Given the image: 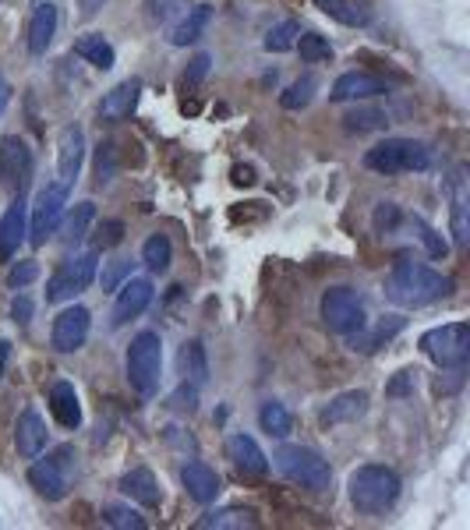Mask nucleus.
I'll use <instances>...</instances> for the list:
<instances>
[{"label": "nucleus", "mask_w": 470, "mask_h": 530, "mask_svg": "<svg viewBox=\"0 0 470 530\" xmlns=\"http://www.w3.org/2000/svg\"><path fill=\"white\" fill-rule=\"evenodd\" d=\"M54 36H57V8L50 0H39L29 18V29H25V43H29L32 57H43L46 46L54 43Z\"/></svg>", "instance_id": "nucleus-18"}, {"label": "nucleus", "mask_w": 470, "mask_h": 530, "mask_svg": "<svg viewBox=\"0 0 470 530\" xmlns=\"http://www.w3.org/2000/svg\"><path fill=\"white\" fill-rule=\"evenodd\" d=\"M96 220V205L92 202H82V205H75V212L68 216V223H64V230H61V241L68 244H82L85 241V234H89V223Z\"/></svg>", "instance_id": "nucleus-34"}, {"label": "nucleus", "mask_w": 470, "mask_h": 530, "mask_svg": "<svg viewBox=\"0 0 470 530\" xmlns=\"http://www.w3.org/2000/svg\"><path fill=\"white\" fill-rule=\"evenodd\" d=\"M435 152L428 142H417V138H386L375 149L364 152V167L375 170V174H421V170H432Z\"/></svg>", "instance_id": "nucleus-3"}, {"label": "nucleus", "mask_w": 470, "mask_h": 530, "mask_svg": "<svg viewBox=\"0 0 470 530\" xmlns=\"http://www.w3.org/2000/svg\"><path fill=\"white\" fill-rule=\"evenodd\" d=\"M227 456L234 460V467L241 470V474H251V477L269 474L266 453H262V449H258V442L248 439V435H230V439H227Z\"/></svg>", "instance_id": "nucleus-23"}, {"label": "nucleus", "mask_w": 470, "mask_h": 530, "mask_svg": "<svg viewBox=\"0 0 470 530\" xmlns=\"http://www.w3.org/2000/svg\"><path fill=\"white\" fill-rule=\"evenodd\" d=\"M322 322H326L329 333H340V336H350L354 329H361L368 318H364V304L361 297L354 294L350 287H333L322 294Z\"/></svg>", "instance_id": "nucleus-10"}, {"label": "nucleus", "mask_w": 470, "mask_h": 530, "mask_svg": "<svg viewBox=\"0 0 470 530\" xmlns=\"http://www.w3.org/2000/svg\"><path fill=\"white\" fill-rule=\"evenodd\" d=\"M449 198H453V237L456 248L470 244V188H467V167H456L449 177Z\"/></svg>", "instance_id": "nucleus-15"}, {"label": "nucleus", "mask_w": 470, "mask_h": 530, "mask_svg": "<svg viewBox=\"0 0 470 530\" xmlns=\"http://www.w3.org/2000/svg\"><path fill=\"white\" fill-rule=\"evenodd\" d=\"M449 294H453V280L435 273L425 262L403 258L386 276V301H393L396 308H428V304L442 301Z\"/></svg>", "instance_id": "nucleus-1"}, {"label": "nucleus", "mask_w": 470, "mask_h": 530, "mask_svg": "<svg viewBox=\"0 0 470 530\" xmlns=\"http://www.w3.org/2000/svg\"><path fill=\"white\" fill-rule=\"evenodd\" d=\"M25 230H29V212H25V198L18 195L0 220V262H8L15 255L18 244L25 241Z\"/></svg>", "instance_id": "nucleus-21"}, {"label": "nucleus", "mask_w": 470, "mask_h": 530, "mask_svg": "<svg viewBox=\"0 0 470 530\" xmlns=\"http://www.w3.org/2000/svg\"><path fill=\"white\" fill-rule=\"evenodd\" d=\"M209 22H213V8H209V4H195V8L184 11L181 22L170 29V43L174 46L198 43V39L205 36V29H209Z\"/></svg>", "instance_id": "nucleus-26"}, {"label": "nucleus", "mask_w": 470, "mask_h": 530, "mask_svg": "<svg viewBox=\"0 0 470 530\" xmlns=\"http://www.w3.org/2000/svg\"><path fill=\"white\" fill-rule=\"evenodd\" d=\"M315 89H319V78L315 75H304V78H297L294 85H290L287 92L280 96V103L287 106V110H304V106L315 99Z\"/></svg>", "instance_id": "nucleus-36"}, {"label": "nucleus", "mask_w": 470, "mask_h": 530, "mask_svg": "<svg viewBox=\"0 0 470 530\" xmlns=\"http://www.w3.org/2000/svg\"><path fill=\"white\" fill-rule=\"evenodd\" d=\"M386 124H389V117L382 114V110H354V114L343 117V128L357 131V135H364V131H382Z\"/></svg>", "instance_id": "nucleus-38"}, {"label": "nucleus", "mask_w": 470, "mask_h": 530, "mask_svg": "<svg viewBox=\"0 0 470 530\" xmlns=\"http://www.w3.org/2000/svg\"><path fill=\"white\" fill-rule=\"evenodd\" d=\"M202 530H244V527H258L255 513L251 509H216V513H205L198 520Z\"/></svg>", "instance_id": "nucleus-31"}, {"label": "nucleus", "mask_w": 470, "mask_h": 530, "mask_svg": "<svg viewBox=\"0 0 470 530\" xmlns=\"http://www.w3.org/2000/svg\"><path fill=\"white\" fill-rule=\"evenodd\" d=\"M75 57L89 61L92 68H99V71H110L117 64L114 46L107 43V36H103V32H85L82 39H75Z\"/></svg>", "instance_id": "nucleus-28"}, {"label": "nucleus", "mask_w": 470, "mask_h": 530, "mask_svg": "<svg viewBox=\"0 0 470 530\" xmlns=\"http://www.w3.org/2000/svg\"><path fill=\"white\" fill-rule=\"evenodd\" d=\"M142 262L149 265V273H167L170 262H174V248H170L167 234H152L149 241L142 244Z\"/></svg>", "instance_id": "nucleus-33"}, {"label": "nucleus", "mask_w": 470, "mask_h": 530, "mask_svg": "<svg viewBox=\"0 0 470 530\" xmlns=\"http://www.w3.org/2000/svg\"><path fill=\"white\" fill-rule=\"evenodd\" d=\"M32 170H36V159H32V149L25 145V138L18 135L4 138L0 142V181H4V188L22 195L32 181Z\"/></svg>", "instance_id": "nucleus-11"}, {"label": "nucleus", "mask_w": 470, "mask_h": 530, "mask_svg": "<svg viewBox=\"0 0 470 530\" xmlns=\"http://www.w3.org/2000/svg\"><path fill=\"white\" fill-rule=\"evenodd\" d=\"M8 103H11V82H8V75L0 71V117H4V110H8Z\"/></svg>", "instance_id": "nucleus-51"}, {"label": "nucleus", "mask_w": 470, "mask_h": 530, "mask_svg": "<svg viewBox=\"0 0 470 530\" xmlns=\"http://www.w3.org/2000/svg\"><path fill=\"white\" fill-rule=\"evenodd\" d=\"M273 460L287 481H294V485H301V488H311V492H326L329 481H333L329 463L308 446H280Z\"/></svg>", "instance_id": "nucleus-5"}, {"label": "nucleus", "mask_w": 470, "mask_h": 530, "mask_svg": "<svg viewBox=\"0 0 470 530\" xmlns=\"http://www.w3.org/2000/svg\"><path fill=\"white\" fill-rule=\"evenodd\" d=\"M364 410H368V393L354 389V393L336 396L329 407H322L319 421L326 424V428H333V424H350V421H357V417H364Z\"/></svg>", "instance_id": "nucleus-25"}, {"label": "nucleus", "mask_w": 470, "mask_h": 530, "mask_svg": "<svg viewBox=\"0 0 470 530\" xmlns=\"http://www.w3.org/2000/svg\"><path fill=\"white\" fill-rule=\"evenodd\" d=\"M177 375H184V382H191V386L209 382V357H205L202 340L181 343V350H177Z\"/></svg>", "instance_id": "nucleus-27"}, {"label": "nucleus", "mask_w": 470, "mask_h": 530, "mask_svg": "<svg viewBox=\"0 0 470 530\" xmlns=\"http://www.w3.org/2000/svg\"><path fill=\"white\" fill-rule=\"evenodd\" d=\"M8 347L11 343H0V371H4V361H8Z\"/></svg>", "instance_id": "nucleus-54"}, {"label": "nucleus", "mask_w": 470, "mask_h": 530, "mask_svg": "<svg viewBox=\"0 0 470 530\" xmlns=\"http://www.w3.org/2000/svg\"><path fill=\"white\" fill-rule=\"evenodd\" d=\"M103 520L117 530H145V520L131 506H107L103 509Z\"/></svg>", "instance_id": "nucleus-39"}, {"label": "nucleus", "mask_w": 470, "mask_h": 530, "mask_svg": "<svg viewBox=\"0 0 470 530\" xmlns=\"http://www.w3.org/2000/svg\"><path fill=\"white\" fill-rule=\"evenodd\" d=\"M152 297H156V290H152V280H128L121 287V294H117L114 311H110V326H114V329L128 326L131 318H138L145 308H149Z\"/></svg>", "instance_id": "nucleus-14"}, {"label": "nucleus", "mask_w": 470, "mask_h": 530, "mask_svg": "<svg viewBox=\"0 0 470 530\" xmlns=\"http://www.w3.org/2000/svg\"><path fill=\"white\" fill-rule=\"evenodd\" d=\"M421 350H425V354L446 371L467 368V361H470V326L467 322H449V326L428 329V333L421 336Z\"/></svg>", "instance_id": "nucleus-6"}, {"label": "nucleus", "mask_w": 470, "mask_h": 530, "mask_svg": "<svg viewBox=\"0 0 470 530\" xmlns=\"http://www.w3.org/2000/svg\"><path fill=\"white\" fill-rule=\"evenodd\" d=\"M50 414H54L57 424L68 428V432H75L78 424H82V407H78V393L71 382L61 379L50 386Z\"/></svg>", "instance_id": "nucleus-24"}, {"label": "nucleus", "mask_w": 470, "mask_h": 530, "mask_svg": "<svg viewBox=\"0 0 470 530\" xmlns=\"http://www.w3.org/2000/svg\"><path fill=\"white\" fill-rule=\"evenodd\" d=\"M400 474L389 467H379V463H368V467H357L347 481L350 502H354L357 513L364 516H379L386 509L396 506L400 499Z\"/></svg>", "instance_id": "nucleus-2"}, {"label": "nucleus", "mask_w": 470, "mask_h": 530, "mask_svg": "<svg viewBox=\"0 0 470 530\" xmlns=\"http://www.w3.org/2000/svg\"><path fill=\"white\" fill-rule=\"evenodd\" d=\"M410 389H414V371H400V375H396V379L386 386V393L389 396H407Z\"/></svg>", "instance_id": "nucleus-49"}, {"label": "nucleus", "mask_w": 470, "mask_h": 530, "mask_svg": "<svg viewBox=\"0 0 470 530\" xmlns=\"http://www.w3.org/2000/svg\"><path fill=\"white\" fill-rule=\"evenodd\" d=\"M131 273V262L128 258H121V262H110L107 269H103V290H114L117 283H121V276Z\"/></svg>", "instance_id": "nucleus-48"}, {"label": "nucleus", "mask_w": 470, "mask_h": 530, "mask_svg": "<svg viewBox=\"0 0 470 530\" xmlns=\"http://www.w3.org/2000/svg\"><path fill=\"white\" fill-rule=\"evenodd\" d=\"M163 379V343L160 333H138L128 347V382L138 396H156Z\"/></svg>", "instance_id": "nucleus-4"}, {"label": "nucleus", "mask_w": 470, "mask_h": 530, "mask_svg": "<svg viewBox=\"0 0 470 530\" xmlns=\"http://www.w3.org/2000/svg\"><path fill=\"white\" fill-rule=\"evenodd\" d=\"M382 92H389V85L382 82L379 75H368V71H347V75L336 78L329 96H333L336 103H354V99H372V96H382Z\"/></svg>", "instance_id": "nucleus-17"}, {"label": "nucleus", "mask_w": 470, "mask_h": 530, "mask_svg": "<svg viewBox=\"0 0 470 530\" xmlns=\"http://www.w3.org/2000/svg\"><path fill=\"white\" fill-rule=\"evenodd\" d=\"M85 163V131L78 124H68L57 138V174H61V184H75L78 174H82Z\"/></svg>", "instance_id": "nucleus-13"}, {"label": "nucleus", "mask_w": 470, "mask_h": 530, "mask_svg": "<svg viewBox=\"0 0 470 530\" xmlns=\"http://www.w3.org/2000/svg\"><path fill=\"white\" fill-rule=\"evenodd\" d=\"M410 227L417 230V237H421V244L428 248V255H432V258H442V255H446V241H442V237L435 234V230L428 227V223L421 220V216H410Z\"/></svg>", "instance_id": "nucleus-42"}, {"label": "nucleus", "mask_w": 470, "mask_h": 530, "mask_svg": "<svg viewBox=\"0 0 470 530\" xmlns=\"http://www.w3.org/2000/svg\"><path fill=\"white\" fill-rule=\"evenodd\" d=\"M403 329V318L400 315H389V318H382L379 326L372 329V333H364V326L361 329H354V333L347 336V347L354 350H361V354H372V350H379L382 343L389 340V336H396Z\"/></svg>", "instance_id": "nucleus-29"}, {"label": "nucleus", "mask_w": 470, "mask_h": 530, "mask_svg": "<svg viewBox=\"0 0 470 530\" xmlns=\"http://www.w3.org/2000/svg\"><path fill=\"white\" fill-rule=\"evenodd\" d=\"M96 265H99L96 248L61 262V269H57V273L50 276V283H46V301L61 304V301H71L75 294H82V290H89L92 280H96Z\"/></svg>", "instance_id": "nucleus-7"}, {"label": "nucleus", "mask_w": 470, "mask_h": 530, "mask_svg": "<svg viewBox=\"0 0 470 530\" xmlns=\"http://www.w3.org/2000/svg\"><path fill=\"white\" fill-rule=\"evenodd\" d=\"M209 68H213V57H209V53H195L191 68L184 71V89H195V85L209 75Z\"/></svg>", "instance_id": "nucleus-46"}, {"label": "nucleus", "mask_w": 470, "mask_h": 530, "mask_svg": "<svg viewBox=\"0 0 470 530\" xmlns=\"http://www.w3.org/2000/svg\"><path fill=\"white\" fill-rule=\"evenodd\" d=\"M78 8H82V15H85V18H92L99 8H103V0H78Z\"/></svg>", "instance_id": "nucleus-52"}, {"label": "nucleus", "mask_w": 470, "mask_h": 530, "mask_svg": "<svg viewBox=\"0 0 470 530\" xmlns=\"http://www.w3.org/2000/svg\"><path fill=\"white\" fill-rule=\"evenodd\" d=\"M297 36H301V25L297 22H280V25H273V29L266 32V50L269 53H287V50H294V43H297Z\"/></svg>", "instance_id": "nucleus-37"}, {"label": "nucleus", "mask_w": 470, "mask_h": 530, "mask_svg": "<svg viewBox=\"0 0 470 530\" xmlns=\"http://www.w3.org/2000/svg\"><path fill=\"white\" fill-rule=\"evenodd\" d=\"M89 329H92L89 308L75 304V308H64L61 315L54 318L50 343H54V350H61V354H75V350H82L85 340H89Z\"/></svg>", "instance_id": "nucleus-12"}, {"label": "nucleus", "mask_w": 470, "mask_h": 530, "mask_svg": "<svg viewBox=\"0 0 470 530\" xmlns=\"http://www.w3.org/2000/svg\"><path fill=\"white\" fill-rule=\"evenodd\" d=\"M315 4L340 25H350V29H361V25L372 22V11L364 8L361 0H315Z\"/></svg>", "instance_id": "nucleus-30"}, {"label": "nucleus", "mask_w": 470, "mask_h": 530, "mask_svg": "<svg viewBox=\"0 0 470 530\" xmlns=\"http://www.w3.org/2000/svg\"><path fill=\"white\" fill-rule=\"evenodd\" d=\"M15 449L25 460H36L46 449V421L39 417V410H22V417L15 424Z\"/></svg>", "instance_id": "nucleus-20"}, {"label": "nucleus", "mask_w": 470, "mask_h": 530, "mask_svg": "<svg viewBox=\"0 0 470 530\" xmlns=\"http://www.w3.org/2000/svg\"><path fill=\"white\" fill-rule=\"evenodd\" d=\"M64 205H68V184H61V181L46 184V188L36 195L29 230H25L36 248H43V244L57 234V227H61V220H64Z\"/></svg>", "instance_id": "nucleus-9"}, {"label": "nucleus", "mask_w": 470, "mask_h": 530, "mask_svg": "<svg viewBox=\"0 0 470 530\" xmlns=\"http://www.w3.org/2000/svg\"><path fill=\"white\" fill-rule=\"evenodd\" d=\"M188 4L191 0H145V15H149L152 22H170V18L184 15Z\"/></svg>", "instance_id": "nucleus-40"}, {"label": "nucleus", "mask_w": 470, "mask_h": 530, "mask_svg": "<svg viewBox=\"0 0 470 530\" xmlns=\"http://www.w3.org/2000/svg\"><path fill=\"white\" fill-rule=\"evenodd\" d=\"M121 492L145 509H160V502H163V492H160V485H156V474H152L149 467L128 470V474L121 477Z\"/></svg>", "instance_id": "nucleus-22"}, {"label": "nucleus", "mask_w": 470, "mask_h": 530, "mask_svg": "<svg viewBox=\"0 0 470 530\" xmlns=\"http://www.w3.org/2000/svg\"><path fill=\"white\" fill-rule=\"evenodd\" d=\"M11 318H15L18 326H25V322H29L32 318V301L25 294H18L15 297V304H11Z\"/></svg>", "instance_id": "nucleus-50"}, {"label": "nucleus", "mask_w": 470, "mask_h": 530, "mask_svg": "<svg viewBox=\"0 0 470 530\" xmlns=\"http://www.w3.org/2000/svg\"><path fill=\"white\" fill-rule=\"evenodd\" d=\"M114 170H117V159H114V145H99V156H96V184L114 181Z\"/></svg>", "instance_id": "nucleus-43"}, {"label": "nucleus", "mask_w": 470, "mask_h": 530, "mask_svg": "<svg viewBox=\"0 0 470 530\" xmlns=\"http://www.w3.org/2000/svg\"><path fill=\"white\" fill-rule=\"evenodd\" d=\"M258 424H262V432L273 435V439H287L290 435V410L283 407L280 400H266L262 410H258Z\"/></svg>", "instance_id": "nucleus-32"}, {"label": "nucleus", "mask_w": 470, "mask_h": 530, "mask_svg": "<svg viewBox=\"0 0 470 530\" xmlns=\"http://www.w3.org/2000/svg\"><path fill=\"white\" fill-rule=\"evenodd\" d=\"M138 96H142V82H138V78H128V82H121L117 89H110L107 96H103V103H99V117L110 124L128 121V117L135 114Z\"/></svg>", "instance_id": "nucleus-19"}, {"label": "nucleus", "mask_w": 470, "mask_h": 530, "mask_svg": "<svg viewBox=\"0 0 470 530\" xmlns=\"http://www.w3.org/2000/svg\"><path fill=\"white\" fill-rule=\"evenodd\" d=\"M181 485L198 506H209V502H216V495H220V474H216L209 463L191 460L188 467L181 470Z\"/></svg>", "instance_id": "nucleus-16"}, {"label": "nucleus", "mask_w": 470, "mask_h": 530, "mask_svg": "<svg viewBox=\"0 0 470 530\" xmlns=\"http://www.w3.org/2000/svg\"><path fill=\"white\" fill-rule=\"evenodd\" d=\"M121 241H124V223L121 220H103L96 227V237H92V248L107 251V248H117Z\"/></svg>", "instance_id": "nucleus-41"}, {"label": "nucleus", "mask_w": 470, "mask_h": 530, "mask_svg": "<svg viewBox=\"0 0 470 530\" xmlns=\"http://www.w3.org/2000/svg\"><path fill=\"white\" fill-rule=\"evenodd\" d=\"M294 46L301 50V61H308V64H319L333 57V46H329V39L319 36V32H301Z\"/></svg>", "instance_id": "nucleus-35"}, {"label": "nucleus", "mask_w": 470, "mask_h": 530, "mask_svg": "<svg viewBox=\"0 0 470 530\" xmlns=\"http://www.w3.org/2000/svg\"><path fill=\"white\" fill-rule=\"evenodd\" d=\"M400 220H403V216H400V209H396L393 202H382L379 209H375V227H379L382 234H393Z\"/></svg>", "instance_id": "nucleus-47"}, {"label": "nucleus", "mask_w": 470, "mask_h": 530, "mask_svg": "<svg viewBox=\"0 0 470 530\" xmlns=\"http://www.w3.org/2000/svg\"><path fill=\"white\" fill-rule=\"evenodd\" d=\"M32 280H39V265H36V262H18V265H11V273H8V287H11V290L29 287Z\"/></svg>", "instance_id": "nucleus-45"}, {"label": "nucleus", "mask_w": 470, "mask_h": 530, "mask_svg": "<svg viewBox=\"0 0 470 530\" xmlns=\"http://www.w3.org/2000/svg\"><path fill=\"white\" fill-rule=\"evenodd\" d=\"M71 456H75V453H71L68 446H61L57 453L43 456V460H36L29 467V485L36 488L46 502H61L64 495H68L71 467H75V460H71Z\"/></svg>", "instance_id": "nucleus-8"}, {"label": "nucleus", "mask_w": 470, "mask_h": 530, "mask_svg": "<svg viewBox=\"0 0 470 530\" xmlns=\"http://www.w3.org/2000/svg\"><path fill=\"white\" fill-rule=\"evenodd\" d=\"M237 184H251L255 177H251V170H237V177H234Z\"/></svg>", "instance_id": "nucleus-53"}, {"label": "nucleus", "mask_w": 470, "mask_h": 530, "mask_svg": "<svg viewBox=\"0 0 470 530\" xmlns=\"http://www.w3.org/2000/svg\"><path fill=\"white\" fill-rule=\"evenodd\" d=\"M195 407H198V386L184 382V386L170 396V410H177V414H195Z\"/></svg>", "instance_id": "nucleus-44"}]
</instances>
